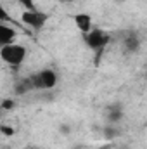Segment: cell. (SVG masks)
Segmentation results:
<instances>
[{
    "label": "cell",
    "mask_w": 147,
    "mask_h": 149,
    "mask_svg": "<svg viewBox=\"0 0 147 149\" xmlns=\"http://www.w3.org/2000/svg\"><path fill=\"white\" fill-rule=\"evenodd\" d=\"M26 54H28L26 47H23L19 43H9V45H5V47L0 49V59L5 64L12 66V68H19L24 63Z\"/></svg>",
    "instance_id": "obj_1"
},
{
    "label": "cell",
    "mask_w": 147,
    "mask_h": 149,
    "mask_svg": "<svg viewBox=\"0 0 147 149\" xmlns=\"http://www.w3.org/2000/svg\"><path fill=\"white\" fill-rule=\"evenodd\" d=\"M57 73L50 68L40 70L37 73L30 74V81L33 85V90H52L57 85Z\"/></svg>",
    "instance_id": "obj_2"
},
{
    "label": "cell",
    "mask_w": 147,
    "mask_h": 149,
    "mask_svg": "<svg viewBox=\"0 0 147 149\" xmlns=\"http://www.w3.org/2000/svg\"><path fill=\"white\" fill-rule=\"evenodd\" d=\"M83 40H85V45L90 49V50H94V52H97L99 56L104 52V49H106V45L109 43V33L107 31H104V30H101V28H92L88 33H85L83 35Z\"/></svg>",
    "instance_id": "obj_3"
},
{
    "label": "cell",
    "mask_w": 147,
    "mask_h": 149,
    "mask_svg": "<svg viewBox=\"0 0 147 149\" xmlns=\"http://www.w3.org/2000/svg\"><path fill=\"white\" fill-rule=\"evenodd\" d=\"M21 21H23L28 28H31V30H35V31H40V30L47 24V21H49V14L43 12V10H40V9H35V10H23Z\"/></svg>",
    "instance_id": "obj_4"
},
{
    "label": "cell",
    "mask_w": 147,
    "mask_h": 149,
    "mask_svg": "<svg viewBox=\"0 0 147 149\" xmlns=\"http://www.w3.org/2000/svg\"><path fill=\"white\" fill-rule=\"evenodd\" d=\"M140 47H142V37L135 30L123 31V50L126 54H137Z\"/></svg>",
    "instance_id": "obj_5"
},
{
    "label": "cell",
    "mask_w": 147,
    "mask_h": 149,
    "mask_svg": "<svg viewBox=\"0 0 147 149\" xmlns=\"http://www.w3.org/2000/svg\"><path fill=\"white\" fill-rule=\"evenodd\" d=\"M125 116V108L121 102H112L104 109V118L107 123H119Z\"/></svg>",
    "instance_id": "obj_6"
},
{
    "label": "cell",
    "mask_w": 147,
    "mask_h": 149,
    "mask_svg": "<svg viewBox=\"0 0 147 149\" xmlns=\"http://www.w3.org/2000/svg\"><path fill=\"white\" fill-rule=\"evenodd\" d=\"M16 37H17V31H16L14 26L0 23V49L5 47V45H9V43H14Z\"/></svg>",
    "instance_id": "obj_7"
},
{
    "label": "cell",
    "mask_w": 147,
    "mask_h": 149,
    "mask_svg": "<svg viewBox=\"0 0 147 149\" xmlns=\"http://www.w3.org/2000/svg\"><path fill=\"white\" fill-rule=\"evenodd\" d=\"M73 21L74 24H76V28L85 35V33H88L94 26H92V16L90 14H87V12H80V14H74L73 16Z\"/></svg>",
    "instance_id": "obj_8"
},
{
    "label": "cell",
    "mask_w": 147,
    "mask_h": 149,
    "mask_svg": "<svg viewBox=\"0 0 147 149\" xmlns=\"http://www.w3.org/2000/svg\"><path fill=\"white\" fill-rule=\"evenodd\" d=\"M30 92H33V85H31V81H30V76L21 78V80L16 81V85H14V94H16V95H26V94H30Z\"/></svg>",
    "instance_id": "obj_9"
},
{
    "label": "cell",
    "mask_w": 147,
    "mask_h": 149,
    "mask_svg": "<svg viewBox=\"0 0 147 149\" xmlns=\"http://www.w3.org/2000/svg\"><path fill=\"white\" fill-rule=\"evenodd\" d=\"M121 134H123V132H121V127H119V123H107V125L104 127V132H102L104 139H107V141L118 139Z\"/></svg>",
    "instance_id": "obj_10"
},
{
    "label": "cell",
    "mask_w": 147,
    "mask_h": 149,
    "mask_svg": "<svg viewBox=\"0 0 147 149\" xmlns=\"http://www.w3.org/2000/svg\"><path fill=\"white\" fill-rule=\"evenodd\" d=\"M17 2L24 7V10H35V9H37L35 0H17Z\"/></svg>",
    "instance_id": "obj_11"
},
{
    "label": "cell",
    "mask_w": 147,
    "mask_h": 149,
    "mask_svg": "<svg viewBox=\"0 0 147 149\" xmlns=\"http://www.w3.org/2000/svg\"><path fill=\"white\" fill-rule=\"evenodd\" d=\"M7 21H10V16L3 9V5H0V23H7Z\"/></svg>",
    "instance_id": "obj_12"
},
{
    "label": "cell",
    "mask_w": 147,
    "mask_h": 149,
    "mask_svg": "<svg viewBox=\"0 0 147 149\" xmlns=\"http://www.w3.org/2000/svg\"><path fill=\"white\" fill-rule=\"evenodd\" d=\"M0 130H2V134H3V135H14V128H12V127L2 125V127H0Z\"/></svg>",
    "instance_id": "obj_13"
},
{
    "label": "cell",
    "mask_w": 147,
    "mask_h": 149,
    "mask_svg": "<svg viewBox=\"0 0 147 149\" xmlns=\"http://www.w3.org/2000/svg\"><path fill=\"white\" fill-rule=\"evenodd\" d=\"M2 106H3V108H5V109H10V108H12V106H14V102H12V101H9V99H5V101H3V104H2Z\"/></svg>",
    "instance_id": "obj_14"
},
{
    "label": "cell",
    "mask_w": 147,
    "mask_h": 149,
    "mask_svg": "<svg viewBox=\"0 0 147 149\" xmlns=\"http://www.w3.org/2000/svg\"><path fill=\"white\" fill-rule=\"evenodd\" d=\"M61 134H69V128L62 125V127H61Z\"/></svg>",
    "instance_id": "obj_15"
},
{
    "label": "cell",
    "mask_w": 147,
    "mask_h": 149,
    "mask_svg": "<svg viewBox=\"0 0 147 149\" xmlns=\"http://www.w3.org/2000/svg\"><path fill=\"white\" fill-rule=\"evenodd\" d=\"M99 149H112V148H111V144H106V146H102V148H99Z\"/></svg>",
    "instance_id": "obj_16"
},
{
    "label": "cell",
    "mask_w": 147,
    "mask_h": 149,
    "mask_svg": "<svg viewBox=\"0 0 147 149\" xmlns=\"http://www.w3.org/2000/svg\"><path fill=\"white\" fill-rule=\"evenodd\" d=\"M59 2H62V3H64V2H78V0H59Z\"/></svg>",
    "instance_id": "obj_17"
},
{
    "label": "cell",
    "mask_w": 147,
    "mask_h": 149,
    "mask_svg": "<svg viewBox=\"0 0 147 149\" xmlns=\"http://www.w3.org/2000/svg\"><path fill=\"white\" fill-rule=\"evenodd\" d=\"M24 149H33V148H30V146H28V148H24Z\"/></svg>",
    "instance_id": "obj_18"
},
{
    "label": "cell",
    "mask_w": 147,
    "mask_h": 149,
    "mask_svg": "<svg viewBox=\"0 0 147 149\" xmlns=\"http://www.w3.org/2000/svg\"><path fill=\"white\" fill-rule=\"evenodd\" d=\"M119 2H126V0H119Z\"/></svg>",
    "instance_id": "obj_19"
}]
</instances>
